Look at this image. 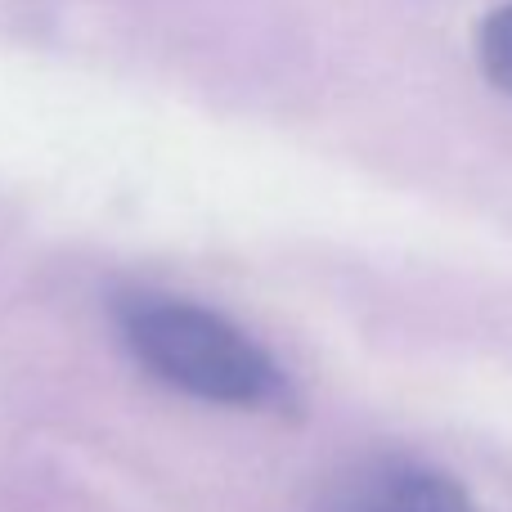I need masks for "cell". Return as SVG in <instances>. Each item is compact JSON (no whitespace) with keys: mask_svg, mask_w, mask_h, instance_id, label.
I'll use <instances>...</instances> for the list:
<instances>
[{"mask_svg":"<svg viewBox=\"0 0 512 512\" xmlns=\"http://www.w3.org/2000/svg\"><path fill=\"white\" fill-rule=\"evenodd\" d=\"M122 342L158 382L207 405L283 409L292 396L283 369L256 337L185 297L131 292L117 306Z\"/></svg>","mask_w":512,"mask_h":512,"instance_id":"obj_1","label":"cell"},{"mask_svg":"<svg viewBox=\"0 0 512 512\" xmlns=\"http://www.w3.org/2000/svg\"><path fill=\"white\" fill-rule=\"evenodd\" d=\"M324 512H477V504L445 468L405 454H378L333 481Z\"/></svg>","mask_w":512,"mask_h":512,"instance_id":"obj_2","label":"cell"},{"mask_svg":"<svg viewBox=\"0 0 512 512\" xmlns=\"http://www.w3.org/2000/svg\"><path fill=\"white\" fill-rule=\"evenodd\" d=\"M477 54H481V68L486 77L495 81L499 90L512 95V0L499 9H490L477 27Z\"/></svg>","mask_w":512,"mask_h":512,"instance_id":"obj_3","label":"cell"}]
</instances>
